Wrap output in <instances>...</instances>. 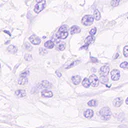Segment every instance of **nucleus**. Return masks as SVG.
<instances>
[{
    "label": "nucleus",
    "mask_w": 128,
    "mask_h": 128,
    "mask_svg": "<svg viewBox=\"0 0 128 128\" xmlns=\"http://www.w3.org/2000/svg\"><path fill=\"white\" fill-rule=\"evenodd\" d=\"M99 115L103 120H109L110 117H111V111L108 107H103L99 111Z\"/></svg>",
    "instance_id": "obj_1"
},
{
    "label": "nucleus",
    "mask_w": 128,
    "mask_h": 128,
    "mask_svg": "<svg viewBox=\"0 0 128 128\" xmlns=\"http://www.w3.org/2000/svg\"><path fill=\"white\" fill-rule=\"evenodd\" d=\"M93 21H94V17L92 15H84L82 17V20H81V22H82V24L84 26H90V25H92L93 24Z\"/></svg>",
    "instance_id": "obj_2"
},
{
    "label": "nucleus",
    "mask_w": 128,
    "mask_h": 128,
    "mask_svg": "<svg viewBox=\"0 0 128 128\" xmlns=\"http://www.w3.org/2000/svg\"><path fill=\"white\" fill-rule=\"evenodd\" d=\"M45 5H46V1L45 0H40V2H38L35 7H34V12L35 13H40L44 8H45Z\"/></svg>",
    "instance_id": "obj_3"
},
{
    "label": "nucleus",
    "mask_w": 128,
    "mask_h": 128,
    "mask_svg": "<svg viewBox=\"0 0 128 128\" xmlns=\"http://www.w3.org/2000/svg\"><path fill=\"white\" fill-rule=\"evenodd\" d=\"M29 41H30L33 45H39L40 42H41V39H40L38 36H36L35 34H32V35L29 37Z\"/></svg>",
    "instance_id": "obj_4"
},
{
    "label": "nucleus",
    "mask_w": 128,
    "mask_h": 128,
    "mask_svg": "<svg viewBox=\"0 0 128 128\" xmlns=\"http://www.w3.org/2000/svg\"><path fill=\"white\" fill-rule=\"evenodd\" d=\"M89 80H90L91 85H92L93 87H97V86H98V84H99V79H98V77H97L95 74H92V75L89 77Z\"/></svg>",
    "instance_id": "obj_5"
},
{
    "label": "nucleus",
    "mask_w": 128,
    "mask_h": 128,
    "mask_svg": "<svg viewBox=\"0 0 128 128\" xmlns=\"http://www.w3.org/2000/svg\"><path fill=\"white\" fill-rule=\"evenodd\" d=\"M51 87H52V84L50 82L46 81V80H43L38 84V88H40V89H45V88L48 89V88H51Z\"/></svg>",
    "instance_id": "obj_6"
},
{
    "label": "nucleus",
    "mask_w": 128,
    "mask_h": 128,
    "mask_svg": "<svg viewBox=\"0 0 128 128\" xmlns=\"http://www.w3.org/2000/svg\"><path fill=\"white\" fill-rule=\"evenodd\" d=\"M110 72V68H109V65H104L100 68L99 70V73L101 76H107V74Z\"/></svg>",
    "instance_id": "obj_7"
},
{
    "label": "nucleus",
    "mask_w": 128,
    "mask_h": 128,
    "mask_svg": "<svg viewBox=\"0 0 128 128\" xmlns=\"http://www.w3.org/2000/svg\"><path fill=\"white\" fill-rule=\"evenodd\" d=\"M110 75H111V79H112L113 81H117V80H119V78H120V72H119L117 69L112 70V71L110 72Z\"/></svg>",
    "instance_id": "obj_8"
},
{
    "label": "nucleus",
    "mask_w": 128,
    "mask_h": 128,
    "mask_svg": "<svg viewBox=\"0 0 128 128\" xmlns=\"http://www.w3.org/2000/svg\"><path fill=\"white\" fill-rule=\"evenodd\" d=\"M41 96L42 97H46V98H51L53 96V93L48 89H43L42 92H41Z\"/></svg>",
    "instance_id": "obj_9"
},
{
    "label": "nucleus",
    "mask_w": 128,
    "mask_h": 128,
    "mask_svg": "<svg viewBox=\"0 0 128 128\" xmlns=\"http://www.w3.org/2000/svg\"><path fill=\"white\" fill-rule=\"evenodd\" d=\"M67 36H68V31H62V32H59L58 31L55 34V37L60 38V39H65V38H67Z\"/></svg>",
    "instance_id": "obj_10"
},
{
    "label": "nucleus",
    "mask_w": 128,
    "mask_h": 128,
    "mask_svg": "<svg viewBox=\"0 0 128 128\" xmlns=\"http://www.w3.org/2000/svg\"><path fill=\"white\" fill-rule=\"evenodd\" d=\"M71 80H72V83H73V84L78 85V84L81 82V77H80L79 75H74V76H72Z\"/></svg>",
    "instance_id": "obj_11"
},
{
    "label": "nucleus",
    "mask_w": 128,
    "mask_h": 128,
    "mask_svg": "<svg viewBox=\"0 0 128 128\" xmlns=\"http://www.w3.org/2000/svg\"><path fill=\"white\" fill-rule=\"evenodd\" d=\"M44 47L47 48V49H52V48H54V41H52V40L46 41V42L44 43Z\"/></svg>",
    "instance_id": "obj_12"
},
{
    "label": "nucleus",
    "mask_w": 128,
    "mask_h": 128,
    "mask_svg": "<svg viewBox=\"0 0 128 128\" xmlns=\"http://www.w3.org/2000/svg\"><path fill=\"white\" fill-rule=\"evenodd\" d=\"M93 115H94V111L91 110V109H87V110L84 111V116L86 118H92Z\"/></svg>",
    "instance_id": "obj_13"
},
{
    "label": "nucleus",
    "mask_w": 128,
    "mask_h": 128,
    "mask_svg": "<svg viewBox=\"0 0 128 128\" xmlns=\"http://www.w3.org/2000/svg\"><path fill=\"white\" fill-rule=\"evenodd\" d=\"M81 30H80V28L77 26V25H73L71 28H70V33L71 34H77V33H79Z\"/></svg>",
    "instance_id": "obj_14"
},
{
    "label": "nucleus",
    "mask_w": 128,
    "mask_h": 128,
    "mask_svg": "<svg viewBox=\"0 0 128 128\" xmlns=\"http://www.w3.org/2000/svg\"><path fill=\"white\" fill-rule=\"evenodd\" d=\"M15 95H16L17 97H25V96H26V91H25V90H22V89L16 90V91H15Z\"/></svg>",
    "instance_id": "obj_15"
},
{
    "label": "nucleus",
    "mask_w": 128,
    "mask_h": 128,
    "mask_svg": "<svg viewBox=\"0 0 128 128\" xmlns=\"http://www.w3.org/2000/svg\"><path fill=\"white\" fill-rule=\"evenodd\" d=\"M7 51H8L9 53L16 54V53H17V47H16V46H14V45H10V46H8Z\"/></svg>",
    "instance_id": "obj_16"
},
{
    "label": "nucleus",
    "mask_w": 128,
    "mask_h": 128,
    "mask_svg": "<svg viewBox=\"0 0 128 128\" xmlns=\"http://www.w3.org/2000/svg\"><path fill=\"white\" fill-rule=\"evenodd\" d=\"M18 84H20V85H25V84H27V82H28V78L27 77H19V79H18Z\"/></svg>",
    "instance_id": "obj_17"
},
{
    "label": "nucleus",
    "mask_w": 128,
    "mask_h": 128,
    "mask_svg": "<svg viewBox=\"0 0 128 128\" xmlns=\"http://www.w3.org/2000/svg\"><path fill=\"white\" fill-rule=\"evenodd\" d=\"M82 85H83L85 88H89V86L91 85V82H90V80H89L88 77H86V78H84V79L82 80Z\"/></svg>",
    "instance_id": "obj_18"
},
{
    "label": "nucleus",
    "mask_w": 128,
    "mask_h": 128,
    "mask_svg": "<svg viewBox=\"0 0 128 128\" xmlns=\"http://www.w3.org/2000/svg\"><path fill=\"white\" fill-rule=\"evenodd\" d=\"M121 104H122V99H121V98L118 97V98L114 99V101H113V105H114L115 107H120Z\"/></svg>",
    "instance_id": "obj_19"
},
{
    "label": "nucleus",
    "mask_w": 128,
    "mask_h": 128,
    "mask_svg": "<svg viewBox=\"0 0 128 128\" xmlns=\"http://www.w3.org/2000/svg\"><path fill=\"white\" fill-rule=\"evenodd\" d=\"M78 63H80V60H75V61L71 62L69 65H66V66H65V69H70L71 67H74V66H76Z\"/></svg>",
    "instance_id": "obj_20"
},
{
    "label": "nucleus",
    "mask_w": 128,
    "mask_h": 128,
    "mask_svg": "<svg viewBox=\"0 0 128 128\" xmlns=\"http://www.w3.org/2000/svg\"><path fill=\"white\" fill-rule=\"evenodd\" d=\"M93 16H94V19H96V20H99L101 18V15H100V12L98 9H95L93 11Z\"/></svg>",
    "instance_id": "obj_21"
},
{
    "label": "nucleus",
    "mask_w": 128,
    "mask_h": 128,
    "mask_svg": "<svg viewBox=\"0 0 128 128\" xmlns=\"http://www.w3.org/2000/svg\"><path fill=\"white\" fill-rule=\"evenodd\" d=\"M94 41V36H88L86 39H85V44H87V45H89L90 43H92Z\"/></svg>",
    "instance_id": "obj_22"
},
{
    "label": "nucleus",
    "mask_w": 128,
    "mask_h": 128,
    "mask_svg": "<svg viewBox=\"0 0 128 128\" xmlns=\"http://www.w3.org/2000/svg\"><path fill=\"white\" fill-rule=\"evenodd\" d=\"M56 49H57L58 51H63V50L65 49V44H64V43H59V44L56 46Z\"/></svg>",
    "instance_id": "obj_23"
},
{
    "label": "nucleus",
    "mask_w": 128,
    "mask_h": 128,
    "mask_svg": "<svg viewBox=\"0 0 128 128\" xmlns=\"http://www.w3.org/2000/svg\"><path fill=\"white\" fill-rule=\"evenodd\" d=\"M88 106H90V107H95V106H97V101H96L95 99H92V100L88 101Z\"/></svg>",
    "instance_id": "obj_24"
},
{
    "label": "nucleus",
    "mask_w": 128,
    "mask_h": 128,
    "mask_svg": "<svg viewBox=\"0 0 128 128\" xmlns=\"http://www.w3.org/2000/svg\"><path fill=\"white\" fill-rule=\"evenodd\" d=\"M120 1L121 0H112L111 1V6L114 8V7H116V6H118L119 4H120Z\"/></svg>",
    "instance_id": "obj_25"
},
{
    "label": "nucleus",
    "mask_w": 128,
    "mask_h": 128,
    "mask_svg": "<svg viewBox=\"0 0 128 128\" xmlns=\"http://www.w3.org/2000/svg\"><path fill=\"white\" fill-rule=\"evenodd\" d=\"M47 52H48V51H47V48H45V47L39 49V53H40V55H46Z\"/></svg>",
    "instance_id": "obj_26"
},
{
    "label": "nucleus",
    "mask_w": 128,
    "mask_h": 128,
    "mask_svg": "<svg viewBox=\"0 0 128 128\" xmlns=\"http://www.w3.org/2000/svg\"><path fill=\"white\" fill-rule=\"evenodd\" d=\"M58 31H59V32H62V31H68V27H67L66 25H61V26L59 27Z\"/></svg>",
    "instance_id": "obj_27"
},
{
    "label": "nucleus",
    "mask_w": 128,
    "mask_h": 128,
    "mask_svg": "<svg viewBox=\"0 0 128 128\" xmlns=\"http://www.w3.org/2000/svg\"><path fill=\"white\" fill-rule=\"evenodd\" d=\"M100 82L101 83H105V84H107V82H108V78H107V76H101V78H100Z\"/></svg>",
    "instance_id": "obj_28"
},
{
    "label": "nucleus",
    "mask_w": 128,
    "mask_h": 128,
    "mask_svg": "<svg viewBox=\"0 0 128 128\" xmlns=\"http://www.w3.org/2000/svg\"><path fill=\"white\" fill-rule=\"evenodd\" d=\"M120 67L123 68V69H128V62H126V61L122 62V63L120 64Z\"/></svg>",
    "instance_id": "obj_29"
},
{
    "label": "nucleus",
    "mask_w": 128,
    "mask_h": 128,
    "mask_svg": "<svg viewBox=\"0 0 128 128\" xmlns=\"http://www.w3.org/2000/svg\"><path fill=\"white\" fill-rule=\"evenodd\" d=\"M96 32H97V29H96V28H92V29L89 31V35H90V36H94V35L96 34Z\"/></svg>",
    "instance_id": "obj_30"
},
{
    "label": "nucleus",
    "mask_w": 128,
    "mask_h": 128,
    "mask_svg": "<svg viewBox=\"0 0 128 128\" xmlns=\"http://www.w3.org/2000/svg\"><path fill=\"white\" fill-rule=\"evenodd\" d=\"M123 54L125 57H128V46H125L123 48Z\"/></svg>",
    "instance_id": "obj_31"
},
{
    "label": "nucleus",
    "mask_w": 128,
    "mask_h": 128,
    "mask_svg": "<svg viewBox=\"0 0 128 128\" xmlns=\"http://www.w3.org/2000/svg\"><path fill=\"white\" fill-rule=\"evenodd\" d=\"M28 74H29V70H25V71H23V72L20 74V76H21V77H27Z\"/></svg>",
    "instance_id": "obj_32"
},
{
    "label": "nucleus",
    "mask_w": 128,
    "mask_h": 128,
    "mask_svg": "<svg viewBox=\"0 0 128 128\" xmlns=\"http://www.w3.org/2000/svg\"><path fill=\"white\" fill-rule=\"evenodd\" d=\"M24 59H25L26 61H30V60H32V56H31L30 54H26V55L24 56Z\"/></svg>",
    "instance_id": "obj_33"
},
{
    "label": "nucleus",
    "mask_w": 128,
    "mask_h": 128,
    "mask_svg": "<svg viewBox=\"0 0 128 128\" xmlns=\"http://www.w3.org/2000/svg\"><path fill=\"white\" fill-rule=\"evenodd\" d=\"M24 47H25V49H26V50H28V51L32 50V47H31V46H30L28 43H25V44H24Z\"/></svg>",
    "instance_id": "obj_34"
},
{
    "label": "nucleus",
    "mask_w": 128,
    "mask_h": 128,
    "mask_svg": "<svg viewBox=\"0 0 128 128\" xmlns=\"http://www.w3.org/2000/svg\"><path fill=\"white\" fill-rule=\"evenodd\" d=\"M90 60H91V62H93V63H97V62H98V60H97L96 58H94V57H91Z\"/></svg>",
    "instance_id": "obj_35"
},
{
    "label": "nucleus",
    "mask_w": 128,
    "mask_h": 128,
    "mask_svg": "<svg viewBox=\"0 0 128 128\" xmlns=\"http://www.w3.org/2000/svg\"><path fill=\"white\" fill-rule=\"evenodd\" d=\"M118 57H119V54H118V53H116V54H115V56H114V59H117Z\"/></svg>",
    "instance_id": "obj_36"
},
{
    "label": "nucleus",
    "mask_w": 128,
    "mask_h": 128,
    "mask_svg": "<svg viewBox=\"0 0 128 128\" xmlns=\"http://www.w3.org/2000/svg\"><path fill=\"white\" fill-rule=\"evenodd\" d=\"M4 32H5V33H6V34H8V35H10V32H9V31H7V30H5V31H4Z\"/></svg>",
    "instance_id": "obj_37"
},
{
    "label": "nucleus",
    "mask_w": 128,
    "mask_h": 128,
    "mask_svg": "<svg viewBox=\"0 0 128 128\" xmlns=\"http://www.w3.org/2000/svg\"><path fill=\"white\" fill-rule=\"evenodd\" d=\"M57 75H58V77H60V76H61V73H60L59 71H57Z\"/></svg>",
    "instance_id": "obj_38"
},
{
    "label": "nucleus",
    "mask_w": 128,
    "mask_h": 128,
    "mask_svg": "<svg viewBox=\"0 0 128 128\" xmlns=\"http://www.w3.org/2000/svg\"><path fill=\"white\" fill-rule=\"evenodd\" d=\"M125 102H126V104H127V105H128V97H127V98H126V100H125Z\"/></svg>",
    "instance_id": "obj_39"
},
{
    "label": "nucleus",
    "mask_w": 128,
    "mask_h": 128,
    "mask_svg": "<svg viewBox=\"0 0 128 128\" xmlns=\"http://www.w3.org/2000/svg\"><path fill=\"white\" fill-rule=\"evenodd\" d=\"M91 71H92V72H95L96 70H95V68H92V69H91Z\"/></svg>",
    "instance_id": "obj_40"
},
{
    "label": "nucleus",
    "mask_w": 128,
    "mask_h": 128,
    "mask_svg": "<svg viewBox=\"0 0 128 128\" xmlns=\"http://www.w3.org/2000/svg\"><path fill=\"white\" fill-rule=\"evenodd\" d=\"M119 128H125V126H119Z\"/></svg>",
    "instance_id": "obj_41"
},
{
    "label": "nucleus",
    "mask_w": 128,
    "mask_h": 128,
    "mask_svg": "<svg viewBox=\"0 0 128 128\" xmlns=\"http://www.w3.org/2000/svg\"><path fill=\"white\" fill-rule=\"evenodd\" d=\"M0 68H1V64H0Z\"/></svg>",
    "instance_id": "obj_42"
}]
</instances>
